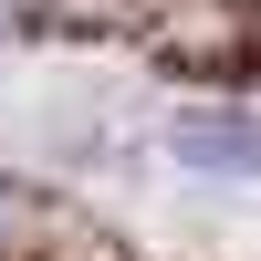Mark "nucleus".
Instances as JSON below:
<instances>
[{
    "instance_id": "f257e3e1",
    "label": "nucleus",
    "mask_w": 261,
    "mask_h": 261,
    "mask_svg": "<svg viewBox=\"0 0 261 261\" xmlns=\"http://www.w3.org/2000/svg\"><path fill=\"white\" fill-rule=\"evenodd\" d=\"M167 157L199 167V178H261V115H230V105H188L167 125Z\"/></svg>"
},
{
    "instance_id": "f03ea898",
    "label": "nucleus",
    "mask_w": 261,
    "mask_h": 261,
    "mask_svg": "<svg viewBox=\"0 0 261 261\" xmlns=\"http://www.w3.org/2000/svg\"><path fill=\"white\" fill-rule=\"evenodd\" d=\"M21 220H32V188H11V178H0V241H21Z\"/></svg>"
}]
</instances>
